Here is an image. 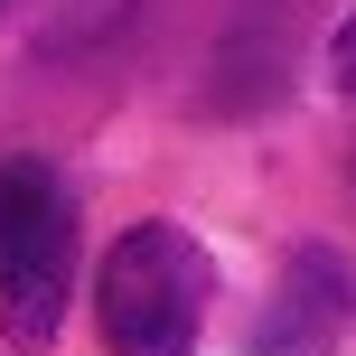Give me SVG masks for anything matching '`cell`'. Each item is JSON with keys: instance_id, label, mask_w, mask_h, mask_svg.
I'll use <instances>...</instances> for the list:
<instances>
[{"instance_id": "1", "label": "cell", "mask_w": 356, "mask_h": 356, "mask_svg": "<svg viewBox=\"0 0 356 356\" xmlns=\"http://www.w3.org/2000/svg\"><path fill=\"white\" fill-rule=\"evenodd\" d=\"M216 309V263L188 225L150 216V225L113 234L104 272H94V328L104 356H197Z\"/></svg>"}, {"instance_id": "2", "label": "cell", "mask_w": 356, "mask_h": 356, "mask_svg": "<svg viewBox=\"0 0 356 356\" xmlns=\"http://www.w3.org/2000/svg\"><path fill=\"white\" fill-rule=\"evenodd\" d=\"M75 291V197L56 160H0V328L10 347H47Z\"/></svg>"}, {"instance_id": "3", "label": "cell", "mask_w": 356, "mask_h": 356, "mask_svg": "<svg viewBox=\"0 0 356 356\" xmlns=\"http://www.w3.org/2000/svg\"><path fill=\"white\" fill-rule=\"evenodd\" d=\"M347 309H356V272H347V253L300 244V253L282 263V291H272V309L253 319L244 356H319V347H338Z\"/></svg>"}, {"instance_id": "4", "label": "cell", "mask_w": 356, "mask_h": 356, "mask_svg": "<svg viewBox=\"0 0 356 356\" xmlns=\"http://www.w3.org/2000/svg\"><path fill=\"white\" fill-rule=\"evenodd\" d=\"M328 66H338V85H356V19H347L338 38H328Z\"/></svg>"}]
</instances>
